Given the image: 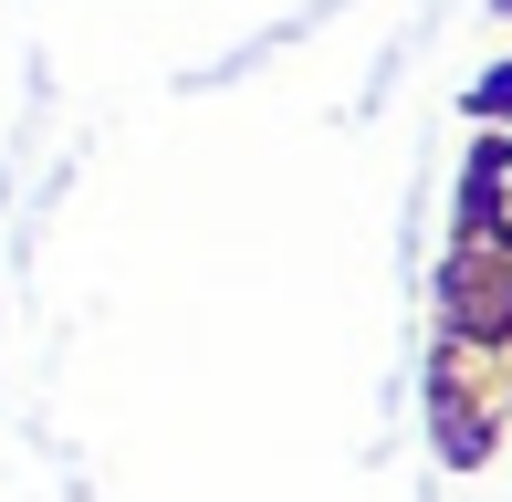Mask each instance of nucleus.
<instances>
[{
  "label": "nucleus",
  "mask_w": 512,
  "mask_h": 502,
  "mask_svg": "<svg viewBox=\"0 0 512 502\" xmlns=\"http://www.w3.org/2000/svg\"><path fill=\"white\" fill-rule=\"evenodd\" d=\"M502 199V241H512V157H481V210Z\"/></svg>",
  "instance_id": "obj_1"
}]
</instances>
